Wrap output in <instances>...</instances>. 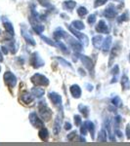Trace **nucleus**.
Segmentation results:
<instances>
[{"label": "nucleus", "instance_id": "nucleus-27", "mask_svg": "<svg viewBox=\"0 0 130 146\" xmlns=\"http://www.w3.org/2000/svg\"><path fill=\"white\" fill-rule=\"evenodd\" d=\"M99 142H106L107 141V133H106L105 129H101L100 133H99L98 135V139Z\"/></svg>", "mask_w": 130, "mask_h": 146}, {"label": "nucleus", "instance_id": "nucleus-23", "mask_svg": "<svg viewBox=\"0 0 130 146\" xmlns=\"http://www.w3.org/2000/svg\"><path fill=\"white\" fill-rule=\"evenodd\" d=\"M85 124L87 125V128H88V131L91 135L92 139H94V137H95V126H94V124L91 121H88V120L85 121Z\"/></svg>", "mask_w": 130, "mask_h": 146}, {"label": "nucleus", "instance_id": "nucleus-2", "mask_svg": "<svg viewBox=\"0 0 130 146\" xmlns=\"http://www.w3.org/2000/svg\"><path fill=\"white\" fill-rule=\"evenodd\" d=\"M31 80V83L35 85V86H43V87H46L49 85V80L47 78L46 76H44V75L40 74V73H36V74H34V76L30 78Z\"/></svg>", "mask_w": 130, "mask_h": 146}, {"label": "nucleus", "instance_id": "nucleus-28", "mask_svg": "<svg viewBox=\"0 0 130 146\" xmlns=\"http://www.w3.org/2000/svg\"><path fill=\"white\" fill-rule=\"evenodd\" d=\"M32 29H34V31L35 32V33H37V34H41L42 32L44 31V29H45V27H44V25H39V23H36V25H32Z\"/></svg>", "mask_w": 130, "mask_h": 146}, {"label": "nucleus", "instance_id": "nucleus-46", "mask_svg": "<svg viewBox=\"0 0 130 146\" xmlns=\"http://www.w3.org/2000/svg\"><path fill=\"white\" fill-rule=\"evenodd\" d=\"M125 133H126L127 139H130V125H127L126 129H125Z\"/></svg>", "mask_w": 130, "mask_h": 146}, {"label": "nucleus", "instance_id": "nucleus-55", "mask_svg": "<svg viewBox=\"0 0 130 146\" xmlns=\"http://www.w3.org/2000/svg\"><path fill=\"white\" fill-rule=\"evenodd\" d=\"M0 70H1V67H0Z\"/></svg>", "mask_w": 130, "mask_h": 146}, {"label": "nucleus", "instance_id": "nucleus-21", "mask_svg": "<svg viewBox=\"0 0 130 146\" xmlns=\"http://www.w3.org/2000/svg\"><path fill=\"white\" fill-rule=\"evenodd\" d=\"M44 90L41 88H38V87H34L31 90V94L34 95V98H42L44 96Z\"/></svg>", "mask_w": 130, "mask_h": 146}, {"label": "nucleus", "instance_id": "nucleus-32", "mask_svg": "<svg viewBox=\"0 0 130 146\" xmlns=\"http://www.w3.org/2000/svg\"><path fill=\"white\" fill-rule=\"evenodd\" d=\"M56 46H57V47H59V48L61 49V51H62L64 54H66V55H68V54H70V52H68V48H67V47H66L65 44L62 43V42H60V41H57Z\"/></svg>", "mask_w": 130, "mask_h": 146}, {"label": "nucleus", "instance_id": "nucleus-9", "mask_svg": "<svg viewBox=\"0 0 130 146\" xmlns=\"http://www.w3.org/2000/svg\"><path fill=\"white\" fill-rule=\"evenodd\" d=\"M22 36L23 37V39L25 40V42H27V44H29V45L31 46H34L35 45V41L34 39L32 38V36L30 35V33H28L27 31V28L25 27V25H22Z\"/></svg>", "mask_w": 130, "mask_h": 146}, {"label": "nucleus", "instance_id": "nucleus-50", "mask_svg": "<svg viewBox=\"0 0 130 146\" xmlns=\"http://www.w3.org/2000/svg\"><path fill=\"white\" fill-rule=\"evenodd\" d=\"M85 87H87V90L88 91H92L93 90V86L90 84H85Z\"/></svg>", "mask_w": 130, "mask_h": 146}, {"label": "nucleus", "instance_id": "nucleus-52", "mask_svg": "<svg viewBox=\"0 0 130 146\" xmlns=\"http://www.w3.org/2000/svg\"><path fill=\"white\" fill-rule=\"evenodd\" d=\"M3 60V56H2V53H1V50H0V62Z\"/></svg>", "mask_w": 130, "mask_h": 146}, {"label": "nucleus", "instance_id": "nucleus-40", "mask_svg": "<svg viewBox=\"0 0 130 146\" xmlns=\"http://www.w3.org/2000/svg\"><path fill=\"white\" fill-rule=\"evenodd\" d=\"M87 22H88L89 25H93V23H95V22H96V15L95 14H92V15L89 16L88 19H87Z\"/></svg>", "mask_w": 130, "mask_h": 146}, {"label": "nucleus", "instance_id": "nucleus-11", "mask_svg": "<svg viewBox=\"0 0 130 146\" xmlns=\"http://www.w3.org/2000/svg\"><path fill=\"white\" fill-rule=\"evenodd\" d=\"M117 8L115 7V5L111 4V5H109L107 7V9H106L105 12H104V16H105L107 19H113V18H115V16H117Z\"/></svg>", "mask_w": 130, "mask_h": 146}, {"label": "nucleus", "instance_id": "nucleus-56", "mask_svg": "<svg viewBox=\"0 0 130 146\" xmlns=\"http://www.w3.org/2000/svg\"><path fill=\"white\" fill-rule=\"evenodd\" d=\"M0 32H1V31H0Z\"/></svg>", "mask_w": 130, "mask_h": 146}, {"label": "nucleus", "instance_id": "nucleus-25", "mask_svg": "<svg viewBox=\"0 0 130 146\" xmlns=\"http://www.w3.org/2000/svg\"><path fill=\"white\" fill-rule=\"evenodd\" d=\"M121 86H122V89L123 90H129L130 89V82H129V79L126 75H123L121 77Z\"/></svg>", "mask_w": 130, "mask_h": 146}, {"label": "nucleus", "instance_id": "nucleus-7", "mask_svg": "<svg viewBox=\"0 0 130 146\" xmlns=\"http://www.w3.org/2000/svg\"><path fill=\"white\" fill-rule=\"evenodd\" d=\"M29 122L34 128H43L44 127L43 121H41V119L37 116L35 112H31L29 114Z\"/></svg>", "mask_w": 130, "mask_h": 146}, {"label": "nucleus", "instance_id": "nucleus-24", "mask_svg": "<svg viewBox=\"0 0 130 146\" xmlns=\"http://www.w3.org/2000/svg\"><path fill=\"white\" fill-rule=\"evenodd\" d=\"M64 9L65 10H72L75 6H76V3L74 0H68V1H65L64 2Z\"/></svg>", "mask_w": 130, "mask_h": 146}, {"label": "nucleus", "instance_id": "nucleus-22", "mask_svg": "<svg viewBox=\"0 0 130 146\" xmlns=\"http://www.w3.org/2000/svg\"><path fill=\"white\" fill-rule=\"evenodd\" d=\"M60 129H61V118H60V115L56 117V120L54 122V129L53 131L55 135H58L60 133Z\"/></svg>", "mask_w": 130, "mask_h": 146}, {"label": "nucleus", "instance_id": "nucleus-45", "mask_svg": "<svg viewBox=\"0 0 130 146\" xmlns=\"http://www.w3.org/2000/svg\"><path fill=\"white\" fill-rule=\"evenodd\" d=\"M120 121H121V117L120 116H115V127H119V124H120Z\"/></svg>", "mask_w": 130, "mask_h": 146}, {"label": "nucleus", "instance_id": "nucleus-1", "mask_svg": "<svg viewBox=\"0 0 130 146\" xmlns=\"http://www.w3.org/2000/svg\"><path fill=\"white\" fill-rule=\"evenodd\" d=\"M38 113L39 116L41 117L44 121H49L52 118V111L51 109L47 106L45 101H41L38 104Z\"/></svg>", "mask_w": 130, "mask_h": 146}, {"label": "nucleus", "instance_id": "nucleus-8", "mask_svg": "<svg viewBox=\"0 0 130 146\" xmlns=\"http://www.w3.org/2000/svg\"><path fill=\"white\" fill-rule=\"evenodd\" d=\"M79 58L81 60V62L83 63V65L88 69L89 72L93 73L94 71V62L89 56H83V55H79Z\"/></svg>", "mask_w": 130, "mask_h": 146}, {"label": "nucleus", "instance_id": "nucleus-53", "mask_svg": "<svg viewBox=\"0 0 130 146\" xmlns=\"http://www.w3.org/2000/svg\"><path fill=\"white\" fill-rule=\"evenodd\" d=\"M117 2H119V3H123V0H117Z\"/></svg>", "mask_w": 130, "mask_h": 146}, {"label": "nucleus", "instance_id": "nucleus-6", "mask_svg": "<svg viewBox=\"0 0 130 146\" xmlns=\"http://www.w3.org/2000/svg\"><path fill=\"white\" fill-rule=\"evenodd\" d=\"M30 64L34 68H39L44 65V60H42V58L37 52L32 53L31 56H30Z\"/></svg>", "mask_w": 130, "mask_h": 146}, {"label": "nucleus", "instance_id": "nucleus-41", "mask_svg": "<svg viewBox=\"0 0 130 146\" xmlns=\"http://www.w3.org/2000/svg\"><path fill=\"white\" fill-rule=\"evenodd\" d=\"M39 4L43 7H50L51 3H50V0H38Z\"/></svg>", "mask_w": 130, "mask_h": 146}, {"label": "nucleus", "instance_id": "nucleus-33", "mask_svg": "<svg viewBox=\"0 0 130 146\" xmlns=\"http://www.w3.org/2000/svg\"><path fill=\"white\" fill-rule=\"evenodd\" d=\"M7 48L10 49L12 54L17 53V46H15V42H14L13 40H11V41H9L8 43H7Z\"/></svg>", "mask_w": 130, "mask_h": 146}, {"label": "nucleus", "instance_id": "nucleus-34", "mask_svg": "<svg viewBox=\"0 0 130 146\" xmlns=\"http://www.w3.org/2000/svg\"><path fill=\"white\" fill-rule=\"evenodd\" d=\"M76 12H77V15H78L80 18H82V17H85V15H87V13H88V10H87L85 7L80 6L79 8L76 10Z\"/></svg>", "mask_w": 130, "mask_h": 146}, {"label": "nucleus", "instance_id": "nucleus-26", "mask_svg": "<svg viewBox=\"0 0 130 146\" xmlns=\"http://www.w3.org/2000/svg\"><path fill=\"white\" fill-rule=\"evenodd\" d=\"M78 110L81 112V114L83 115L85 118H88V116H89V107L88 106H86V105H84V104H79Z\"/></svg>", "mask_w": 130, "mask_h": 146}, {"label": "nucleus", "instance_id": "nucleus-17", "mask_svg": "<svg viewBox=\"0 0 130 146\" xmlns=\"http://www.w3.org/2000/svg\"><path fill=\"white\" fill-rule=\"evenodd\" d=\"M111 45H112V36H107L105 38V40L103 41L102 50L104 53L109 52V50H110V48H111Z\"/></svg>", "mask_w": 130, "mask_h": 146}, {"label": "nucleus", "instance_id": "nucleus-54", "mask_svg": "<svg viewBox=\"0 0 130 146\" xmlns=\"http://www.w3.org/2000/svg\"><path fill=\"white\" fill-rule=\"evenodd\" d=\"M129 60H130V55H129Z\"/></svg>", "mask_w": 130, "mask_h": 146}, {"label": "nucleus", "instance_id": "nucleus-15", "mask_svg": "<svg viewBox=\"0 0 130 146\" xmlns=\"http://www.w3.org/2000/svg\"><path fill=\"white\" fill-rule=\"evenodd\" d=\"M70 95L74 96V98H79L80 96H81V89H80L78 85H72V86H70Z\"/></svg>", "mask_w": 130, "mask_h": 146}, {"label": "nucleus", "instance_id": "nucleus-10", "mask_svg": "<svg viewBox=\"0 0 130 146\" xmlns=\"http://www.w3.org/2000/svg\"><path fill=\"white\" fill-rule=\"evenodd\" d=\"M48 96L55 106L61 107V105H62V96L59 94L55 93V92H51V93L48 94Z\"/></svg>", "mask_w": 130, "mask_h": 146}, {"label": "nucleus", "instance_id": "nucleus-38", "mask_svg": "<svg viewBox=\"0 0 130 146\" xmlns=\"http://www.w3.org/2000/svg\"><path fill=\"white\" fill-rule=\"evenodd\" d=\"M87 131H88V128H87V125L85 124V122L83 124L81 125V127H80V133H81V135H87Z\"/></svg>", "mask_w": 130, "mask_h": 146}, {"label": "nucleus", "instance_id": "nucleus-42", "mask_svg": "<svg viewBox=\"0 0 130 146\" xmlns=\"http://www.w3.org/2000/svg\"><path fill=\"white\" fill-rule=\"evenodd\" d=\"M108 0H95V4H94V7L97 8V7H100V6H103L104 4H106Z\"/></svg>", "mask_w": 130, "mask_h": 146}, {"label": "nucleus", "instance_id": "nucleus-49", "mask_svg": "<svg viewBox=\"0 0 130 146\" xmlns=\"http://www.w3.org/2000/svg\"><path fill=\"white\" fill-rule=\"evenodd\" d=\"M115 133H117V135L119 136V138L122 137V133H121V131H119V129H115Z\"/></svg>", "mask_w": 130, "mask_h": 146}, {"label": "nucleus", "instance_id": "nucleus-20", "mask_svg": "<svg viewBox=\"0 0 130 146\" xmlns=\"http://www.w3.org/2000/svg\"><path fill=\"white\" fill-rule=\"evenodd\" d=\"M38 135L40 137V139L42 141H47L49 138V133H48V129H45L43 127V128H40V131L38 133Z\"/></svg>", "mask_w": 130, "mask_h": 146}, {"label": "nucleus", "instance_id": "nucleus-14", "mask_svg": "<svg viewBox=\"0 0 130 146\" xmlns=\"http://www.w3.org/2000/svg\"><path fill=\"white\" fill-rule=\"evenodd\" d=\"M53 36H54V39H55L56 41H59V40H61L62 38L66 39V37L68 36V33L66 31H64L61 27H58L55 31H54Z\"/></svg>", "mask_w": 130, "mask_h": 146}, {"label": "nucleus", "instance_id": "nucleus-48", "mask_svg": "<svg viewBox=\"0 0 130 146\" xmlns=\"http://www.w3.org/2000/svg\"><path fill=\"white\" fill-rule=\"evenodd\" d=\"M72 129V124L68 123V122H66L65 123V129H67L68 131V129Z\"/></svg>", "mask_w": 130, "mask_h": 146}, {"label": "nucleus", "instance_id": "nucleus-4", "mask_svg": "<svg viewBox=\"0 0 130 146\" xmlns=\"http://www.w3.org/2000/svg\"><path fill=\"white\" fill-rule=\"evenodd\" d=\"M4 82L7 86L10 89L15 88L16 84H17V77L13 74L11 71H6L4 73Z\"/></svg>", "mask_w": 130, "mask_h": 146}, {"label": "nucleus", "instance_id": "nucleus-36", "mask_svg": "<svg viewBox=\"0 0 130 146\" xmlns=\"http://www.w3.org/2000/svg\"><path fill=\"white\" fill-rule=\"evenodd\" d=\"M56 60H59V62H60V63H62L64 66H67V67L70 68V69H72V64H70V63L68 62H67V60H66L65 58H60V56H56Z\"/></svg>", "mask_w": 130, "mask_h": 146}, {"label": "nucleus", "instance_id": "nucleus-30", "mask_svg": "<svg viewBox=\"0 0 130 146\" xmlns=\"http://www.w3.org/2000/svg\"><path fill=\"white\" fill-rule=\"evenodd\" d=\"M119 65H115V67L112 69V74L113 75V78L112 80V83H115V82L117 81V75H119Z\"/></svg>", "mask_w": 130, "mask_h": 146}, {"label": "nucleus", "instance_id": "nucleus-13", "mask_svg": "<svg viewBox=\"0 0 130 146\" xmlns=\"http://www.w3.org/2000/svg\"><path fill=\"white\" fill-rule=\"evenodd\" d=\"M34 100V96L32 94L28 93V92H23L22 95H21V100L23 101L25 104H29L31 103Z\"/></svg>", "mask_w": 130, "mask_h": 146}, {"label": "nucleus", "instance_id": "nucleus-39", "mask_svg": "<svg viewBox=\"0 0 130 146\" xmlns=\"http://www.w3.org/2000/svg\"><path fill=\"white\" fill-rule=\"evenodd\" d=\"M40 37H41V39L43 40V41L45 42V43L48 44V45H50V46H56V44L54 43V42L52 41V40L49 39L48 37H45V36H43V35H41Z\"/></svg>", "mask_w": 130, "mask_h": 146}, {"label": "nucleus", "instance_id": "nucleus-37", "mask_svg": "<svg viewBox=\"0 0 130 146\" xmlns=\"http://www.w3.org/2000/svg\"><path fill=\"white\" fill-rule=\"evenodd\" d=\"M112 103L115 107H121L122 106V101L120 100L119 96H115L112 100Z\"/></svg>", "mask_w": 130, "mask_h": 146}, {"label": "nucleus", "instance_id": "nucleus-51", "mask_svg": "<svg viewBox=\"0 0 130 146\" xmlns=\"http://www.w3.org/2000/svg\"><path fill=\"white\" fill-rule=\"evenodd\" d=\"M78 71H79V74L82 75V76H84V75H85V73H84V71H83V69H82V68H79Z\"/></svg>", "mask_w": 130, "mask_h": 146}, {"label": "nucleus", "instance_id": "nucleus-18", "mask_svg": "<svg viewBox=\"0 0 130 146\" xmlns=\"http://www.w3.org/2000/svg\"><path fill=\"white\" fill-rule=\"evenodd\" d=\"M119 52H120V46H119V44H117V45H115V47L112 49V52H111V58H110V64L109 65H111V63L113 62V60L115 58V56H117V55L119 54Z\"/></svg>", "mask_w": 130, "mask_h": 146}, {"label": "nucleus", "instance_id": "nucleus-12", "mask_svg": "<svg viewBox=\"0 0 130 146\" xmlns=\"http://www.w3.org/2000/svg\"><path fill=\"white\" fill-rule=\"evenodd\" d=\"M96 31L99 32V33H106V34L109 33L110 29H109V27L107 25L105 21L102 20L98 23V25H96Z\"/></svg>", "mask_w": 130, "mask_h": 146}, {"label": "nucleus", "instance_id": "nucleus-43", "mask_svg": "<svg viewBox=\"0 0 130 146\" xmlns=\"http://www.w3.org/2000/svg\"><path fill=\"white\" fill-rule=\"evenodd\" d=\"M76 131H72V133H68V139L70 140V141H72V140H74V138L76 137Z\"/></svg>", "mask_w": 130, "mask_h": 146}, {"label": "nucleus", "instance_id": "nucleus-35", "mask_svg": "<svg viewBox=\"0 0 130 146\" xmlns=\"http://www.w3.org/2000/svg\"><path fill=\"white\" fill-rule=\"evenodd\" d=\"M128 20H129V13L128 12H125V13H123L121 16L119 17V19H117V23H121L122 22H127Z\"/></svg>", "mask_w": 130, "mask_h": 146}, {"label": "nucleus", "instance_id": "nucleus-31", "mask_svg": "<svg viewBox=\"0 0 130 146\" xmlns=\"http://www.w3.org/2000/svg\"><path fill=\"white\" fill-rule=\"evenodd\" d=\"M105 126H106V129H108V133H109V135H110V139L112 141H115V137H113V135L112 133V129H111V123H110V120H107L105 122Z\"/></svg>", "mask_w": 130, "mask_h": 146}, {"label": "nucleus", "instance_id": "nucleus-29", "mask_svg": "<svg viewBox=\"0 0 130 146\" xmlns=\"http://www.w3.org/2000/svg\"><path fill=\"white\" fill-rule=\"evenodd\" d=\"M72 25L74 28L78 29V30H82V29H84V28H85L84 23H82L81 21H74V22L72 23Z\"/></svg>", "mask_w": 130, "mask_h": 146}, {"label": "nucleus", "instance_id": "nucleus-3", "mask_svg": "<svg viewBox=\"0 0 130 146\" xmlns=\"http://www.w3.org/2000/svg\"><path fill=\"white\" fill-rule=\"evenodd\" d=\"M67 27H68V29L70 30V31L72 32V33L74 34V36L79 40V41H81L85 46L88 44V38H87L86 35L83 34V33H81V32H79L78 29L74 28L72 25H67Z\"/></svg>", "mask_w": 130, "mask_h": 146}, {"label": "nucleus", "instance_id": "nucleus-5", "mask_svg": "<svg viewBox=\"0 0 130 146\" xmlns=\"http://www.w3.org/2000/svg\"><path fill=\"white\" fill-rule=\"evenodd\" d=\"M66 39L68 40V45H70V47L75 52V53H80V52L82 51L83 46H82V44L77 41L76 39L72 38V37L70 36L68 34V36L66 37Z\"/></svg>", "mask_w": 130, "mask_h": 146}, {"label": "nucleus", "instance_id": "nucleus-16", "mask_svg": "<svg viewBox=\"0 0 130 146\" xmlns=\"http://www.w3.org/2000/svg\"><path fill=\"white\" fill-rule=\"evenodd\" d=\"M3 25H4V27H5L7 33H9L11 36H13V35L15 34V32H14V27H13V25H12V23L9 22L6 18H3Z\"/></svg>", "mask_w": 130, "mask_h": 146}, {"label": "nucleus", "instance_id": "nucleus-47", "mask_svg": "<svg viewBox=\"0 0 130 146\" xmlns=\"http://www.w3.org/2000/svg\"><path fill=\"white\" fill-rule=\"evenodd\" d=\"M1 51H2V53H3L4 55H7V54H8V52H9L8 48L5 47V46H2L1 47Z\"/></svg>", "mask_w": 130, "mask_h": 146}, {"label": "nucleus", "instance_id": "nucleus-19", "mask_svg": "<svg viewBox=\"0 0 130 146\" xmlns=\"http://www.w3.org/2000/svg\"><path fill=\"white\" fill-rule=\"evenodd\" d=\"M103 42V37L101 35H96L92 38V44L95 47L96 49H100L101 48V44Z\"/></svg>", "mask_w": 130, "mask_h": 146}, {"label": "nucleus", "instance_id": "nucleus-44", "mask_svg": "<svg viewBox=\"0 0 130 146\" xmlns=\"http://www.w3.org/2000/svg\"><path fill=\"white\" fill-rule=\"evenodd\" d=\"M74 124L76 126H80L81 125V117L79 115H74Z\"/></svg>", "mask_w": 130, "mask_h": 146}]
</instances>
